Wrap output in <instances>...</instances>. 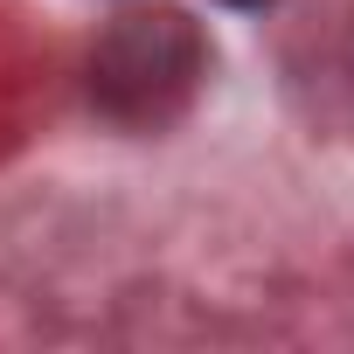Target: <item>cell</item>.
<instances>
[{
  "label": "cell",
  "instance_id": "6da1fadb",
  "mask_svg": "<svg viewBox=\"0 0 354 354\" xmlns=\"http://www.w3.org/2000/svg\"><path fill=\"white\" fill-rule=\"evenodd\" d=\"M209 77V42L181 8H139L104 28L91 56V91L125 125H167L188 111V97Z\"/></svg>",
  "mask_w": 354,
  "mask_h": 354
},
{
  "label": "cell",
  "instance_id": "7a4b0ae2",
  "mask_svg": "<svg viewBox=\"0 0 354 354\" xmlns=\"http://www.w3.org/2000/svg\"><path fill=\"white\" fill-rule=\"evenodd\" d=\"M223 8H271V0H223Z\"/></svg>",
  "mask_w": 354,
  "mask_h": 354
}]
</instances>
